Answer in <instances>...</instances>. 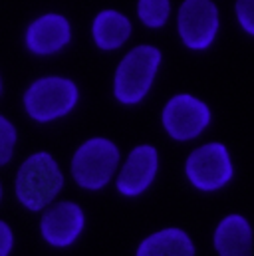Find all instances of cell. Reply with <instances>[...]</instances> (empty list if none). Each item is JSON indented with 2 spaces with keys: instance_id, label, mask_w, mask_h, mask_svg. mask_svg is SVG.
Masks as SVG:
<instances>
[{
  "instance_id": "cell-1",
  "label": "cell",
  "mask_w": 254,
  "mask_h": 256,
  "mask_svg": "<svg viewBox=\"0 0 254 256\" xmlns=\"http://www.w3.org/2000/svg\"><path fill=\"white\" fill-rule=\"evenodd\" d=\"M64 187V175L56 163V159L46 153L38 151L30 155L16 173L14 191L20 204L28 210H42L54 202L58 192Z\"/></svg>"
},
{
  "instance_id": "cell-2",
  "label": "cell",
  "mask_w": 254,
  "mask_h": 256,
  "mask_svg": "<svg viewBox=\"0 0 254 256\" xmlns=\"http://www.w3.org/2000/svg\"><path fill=\"white\" fill-rule=\"evenodd\" d=\"M161 66V52L155 46L143 44L127 52L120 62L114 78V96L124 106L139 104L151 90L157 70Z\"/></svg>"
},
{
  "instance_id": "cell-3",
  "label": "cell",
  "mask_w": 254,
  "mask_h": 256,
  "mask_svg": "<svg viewBox=\"0 0 254 256\" xmlns=\"http://www.w3.org/2000/svg\"><path fill=\"white\" fill-rule=\"evenodd\" d=\"M120 165V147L106 137L84 141L72 157L74 181L88 191L104 189L116 175Z\"/></svg>"
},
{
  "instance_id": "cell-4",
  "label": "cell",
  "mask_w": 254,
  "mask_h": 256,
  "mask_svg": "<svg viewBox=\"0 0 254 256\" xmlns=\"http://www.w3.org/2000/svg\"><path fill=\"white\" fill-rule=\"evenodd\" d=\"M80 100L78 86L62 76H46L30 84L24 94V110L26 114L38 122L48 124L68 116Z\"/></svg>"
},
{
  "instance_id": "cell-5",
  "label": "cell",
  "mask_w": 254,
  "mask_h": 256,
  "mask_svg": "<svg viewBox=\"0 0 254 256\" xmlns=\"http://www.w3.org/2000/svg\"><path fill=\"white\" fill-rule=\"evenodd\" d=\"M185 173L189 183L198 191H218L230 183L234 175L232 159L222 143H204L196 147L185 163Z\"/></svg>"
},
{
  "instance_id": "cell-6",
  "label": "cell",
  "mask_w": 254,
  "mask_h": 256,
  "mask_svg": "<svg viewBox=\"0 0 254 256\" xmlns=\"http://www.w3.org/2000/svg\"><path fill=\"white\" fill-rule=\"evenodd\" d=\"M161 122L171 139L190 141L208 128L210 110L204 102L190 94H177L165 104Z\"/></svg>"
},
{
  "instance_id": "cell-7",
  "label": "cell",
  "mask_w": 254,
  "mask_h": 256,
  "mask_svg": "<svg viewBox=\"0 0 254 256\" xmlns=\"http://www.w3.org/2000/svg\"><path fill=\"white\" fill-rule=\"evenodd\" d=\"M218 8L212 0H185L177 14V30L190 50H206L218 34Z\"/></svg>"
},
{
  "instance_id": "cell-8",
  "label": "cell",
  "mask_w": 254,
  "mask_h": 256,
  "mask_svg": "<svg viewBox=\"0 0 254 256\" xmlns=\"http://www.w3.org/2000/svg\"><path fill=\"white\" fill-rule=\"evenodd\" d=\"M84 226H86V214L82 206L72 200L52 204L40 220V232L44 240L56 248H66L74 244L82 234Z\"/></svg>"
},
{
  "instance_id": "cell-9",
  "label": "cell",
  "mask_w": 254,
  "mask_h": 256,
  "mask_svg": "<svg viewBox=\"0 0 254 256\" xmlns=\"http://www.w3.org/2000/svg\"><path fill=\"white\" fill-rule=\"evenodd\" d=\"M72 40V24L64 14L48 12L38 16L26 30V48L36 56H52Z\"/></svg>"
},
{
  "instance_id": "cell-10",
  "label": "cell",
  "mask_w": 254,
  "mask_h": 256,
  "mask_svg": "<svg viewBox=\"0 0 254 256\" xmlns=\"http://www.w3.org/2000/svg\"><path fill=\"white\" fill-rule=\"evenodd\" d=\"M159 171V155L153 145H137L131 149L129 157L126 159L120 177H118V191L124 196H137L145 192L151 183L155 181V175Z\"/></svg>"
},
{
  "instance_id": "cell-11",
  "label": "cell",
  "mask_w": 254,
  "mask_h": 256,
  "mask_svg": "<svg viewBox=\"0 0 254 256\" xmlns=\"http://www.w3.org/2000/svg\"><path fill=\"white\" fill-rule=\"evenodd\" d=\"M212 242L220 256H246L252 250V228L242 214H228L214 228Z\"/></svg>"
},
{
  "instance_id": "cell-12",
  "label": "cell",
  "mask_w": 254,
  "mask_h": 256,
  "mask_svg": "<svg viewBox=\"0 0 254 256\" xmlns=\"http://www.w3.org/2000/svg\"><path fill=\"white\" fill-rule=\"evenodd\" d=\"M92 36L100 50H118L131 36V22L118 10H102L92 24Z\"/></svg>"
},
{
  "instance_id": "cell-13",
  "label": "cell",
  "mask_w": 254,
  "mask_h": 256,
  "mask_svg": "<svg viewBox=\"0 0 254 256\" xmlns=\"http://www.w3.org/2000/svg\"><path fill=\"white\" fill-rule=\"evenodd\" d=\"M137 256H192L194 244L190 236L181 228H163L145 236L139 246Z\"/></svg>"
},
{
  "instance_id": "cell-14",
  "label": "cell",
  "mask_w": 254,
  "mask_h": 256,
  "mask_svg": "<svg viewBox=\"0 0 254 256\" xmlns=\"http://www.w3.org/2000/svg\"><path fill=\"white\" fill-rule=\"evenodd\" d=\"M171 14L169 0H139L137 2V16L147 28H161L167 24Z\"/></svg>"
},
{
  "instance_id": "cell-15",
  "label": "cell",
  "mask_w": 254,
  "mask_h": 256,
  "mask_svg": "<svg viewBox=\"0 0 254 256\" xmlns=\"http://www.w3.org/2000/svg\"><path fill=\"white\" fill-rule=\"evenodd\" d=\"M14 145H16V129L4 116H0V167L12 159Z\"/></svg>"
},
{
  "instance_id": "cell-16",
  "label": "cell",
  "mask_w": 254,
  "mask_h": 256,
  "mask_svg": "<svg viewBox=\"0 0 254 256\" xmlns=\"http://www.w3.org/2000/svg\"><path fill=\"white\" fill-rule=\"evenodd\" d=\"M236 20L240 24V28L254 36V0H236Z\"/></svg>"
},
{
  "instance_id": "cell-17",
  "label": "cell",
  "mask_w": 254,
  "mask_h": 256,
  "mask_svg": "<svg viewBox=\"0 0 254 256\" xmlns=\"http://www.w3.org/2000/svg\"><path fill=\"white\" fill-rule=\"evenodd\" d=\"M12 246H14V234H12V228L0 220V256H8L12 252Z\"/></svg>"
},
{
  "instance_id": "cell-18",
  "label": "cell",
  "mask_w": 254,
  "mask_h": 256,
  "mask_svg": "<svg viewBox=\"0 0 254 256\" xmlns=\"http://www.w3.org/2000/svg\"><path fill=\"white\" fill-rule=\"evenodd\" d=\"M0 198H2V185H0Z\"/></svg>"
},
{
  "instance_id": "cell-19",
  "label": "cell",
  "mask_w": 254,
  "mask_h": 256,
  "mask_svg": "<svg viewBox=\"0 0 254 256\" xmlns=\"http://www.w3.org/2000/svg\"><path fill=\"white\" fill-rule=\"evenodd\" d=\"M0 92H2V80H0Z\"/></svg>"
}]
</instances>
